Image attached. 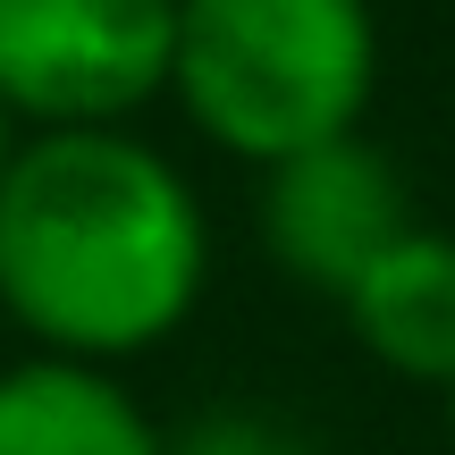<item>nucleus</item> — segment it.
I'll list each match as a JSON object with an SVG mask.
<instances>
[{
	"label": "nucleus",
	"mask_w": 455,
	"mask_h": 455,
	"mask_svg": "<svg viewBox=\"0 0 455 455\" xmlns=\"http://www.w3.org/2000/svg\"><path fill=\"white\" fill-rule=\"evenodd\" d=\"M212 228L178 161L127 127L17 135L0 169V312L43 355L127 363L203 304Z\"/></svg>",
	"instance_id": "f257e3e1"
},
{
	"label": "nucleus",
	"mask_w": 455,
	"mask_h": 455,
	"mask_svg": "<svg viewBox=\"0 0 455 455\" xmlns=\"http://www.w3.org/2000/svg\"><path fill=\"white\" fill-rule=\"evenodd\" d=\"M379 84L371 0H178L169 93L236 161L270 169L363 127Z\"/></svg>",
	"instance_id": "f03ea898"
},
{
	"label": "nucleus",
	"mask_w": 455,
	"mask_h": 455,
	"mask_svg": "<svg viewBox=\"0 0 455 455\" xmlns=\"http://www.w3.org/2000/svg\"><path fill=\"white\" fill-rule=\"evenodd\" d=\"M178 0H0V110L17 127H127L169 93Z\"/></svg>",
	"instance_id": "7ed1b4c3"
},
{
	"label": "nucleus",
	"mask_w": 455,
	"mask_h": 455,
	"mask_svg": "<svg viewBox=\"0 0 455 455\" xmlns=\"http://www.w3.org/2000/svg\"><path fill=\"white\" fill-rule=\"evenodd\" d=\"M405 228H413L405 178L363 127L261 169V244L287 278L321 295H346Z\"/></svg>",
	"instance_id": "20e7f679"
},
{
	"label": "nucleus",
	"mask_w": 455,
	"mask_h": 455,
	"mask_svg": "<svg viewBox=\"0 0 455 455\" xmlns=\"http://www.w3.org/2000/svg\"><path fill=\"white\" fill-rule=\"evenodd\" d=\"M355 346L413 388H455V236L413 220L355 287L338 295Z\"/></svg>",
	"instance_id": "39448f33"
},
{
	"label": "nucleus",
	"mask_w": 455,
	"mask_h": 455,
	"mask_svg": "<svg viewBox=\"0 0 455 455\" xmlns=\"http://www.w3.org/2000/svg\"><path fill=\"white\" fill-rule=\"evenodd\" d=\"M0 455H169V439L110 379V363L34 355L0 371Z\"/></svg>",
	"instance_id": "423d86ee"
},
{
	"label": "nucleus",
	"mask_w": 455,
	"mask_h": 455,
	"mask_svg": "<svg viewBox=\"0 0 455 455\" xmlns=\"http://www.w3.org/2000/svg\"><path fill=\"white\" fill-rule=\"evenodd\" d=\"M169 455H312V439L261 405H212L186 430H169Z\"/></svg>",
	"instance_id": "0eeeda50"
},
{
	"label": "nucleus",
	"mask_w": 455,
	"mask_h": 455,
	"mask_svg": "<svg viewBox=\"0 0 455 455\" xmlns=\"http://www.w3.org/2000/svg\"><path fill=\"white\" fill-rule=\"evenodd\" d=\"M9 152H17V118L0 110V169H9Z\"/></svg>",
	"instance_id": "6e6552de"
},
{
	"label": "nucleus",
	"mask_w": 455,
	"mask_h": 455,
	"mask_svg": "<svg viewBox=\"0 0 455 455\" xmlns=\"http://www.w3.org/2000/svg\"><path fill=\"white\" fill-rule=\"evenodd\" d=\"M447 413H455V388H447Z\"/></svg>",
	"instance_id": "1a4fd4ad"
}]
</instances>
